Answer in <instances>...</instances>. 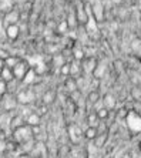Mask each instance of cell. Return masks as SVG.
Instances as JSON below:
<instances>
[{
  "label": "cell",
  "mask_w": 141,
  "mask_h": 158,
  "mask_svg": "<svg viewBox=\"0 0 141 158\" xmlns=\"http://www.w3.org/2000/svg\"><path fill=\"white\" fill-rule=\"evenodd\" d=\"M0 104H2V108L4 111H13L17 107L19 101H17V97L10 96V94H4L0 100Z\"/></svg>",
  "instance_id": "obj_6"
},
{
  "label": "cell",
  "mask_w": 141,
  "mask_h": 158,
  "mask_svg": "<svg viewBox=\"0 0 141 158\" xmlns=\"http://www.w3.org/2000/svg\"><path fill=\"white\" fill-rule=\"evenodd\" d=\"M87 120H89V124L91 125V127H96L97 123L100 121V118H98V115H97L96 111H94V113H90L89 117H87Z\"/></svg>",
  "instance_id": "obj_25"
},
{
  "label": "cell",
  "mask_w": 141,
  "mask_h": 158,
  "mask_svg": "<svg viewBox=\"0 0 141 158\" xmlns=\"http://www.w3.org/2000/svg\"><path fill=\"white\" fill-rule=\"evenodd\" d=\"M19 158H36L33 154H30V152H26V154H23V155H20Z\"/></svg>",
  "instance_id": "obj_36"
},
{
  "label": "cell",
  "mask_w": 141,
  "mask_h": 158,
  "mask_svg": "<svg viewBox=\"0 0 141 158\" xmlns=\"http://www.w3.org/2000/svg\"><path fill=\"white\" fill-rule=\"evenodd\" d=\"M122 158H131V155H130V152H126V154L122 155Z\"/></svg>",
  "instance_id": "obj_38"
},
{
  "label": "cell",
  "mask_w": 141,
  "mask_h": 158,
  "mask_svg": "<svg viewBox=\"0 0 141 158\" xmlns=\"http://www.w3.org/2000/svg\"><path fill=\"white\" fill-rule=\"evenodd\" d=\"M71 53H73V59L77 60V61H81L85 57L84 50H83V47H80V46H74V47L71 48Z\"/></svg>",
  "instance_id": "obj_16"
},
{
  "label": "cell",
  "mask_w": 141,
  "mask_h": 158,
  "mask_svg": "<svg viewBox=\"0 0 141 158\" xmlns=\"http://www.w3.org/2000/svg\"><path fill=\"white\" fill-rule=\"evenodd\" d=\"M90 4H91V15L100 26L106 20V6H104L103 0H93V2H90Z\"/></svg>",
  "instance_id": "obj_3"
},
{
  "label": "cell",
  "mask_w": 141,
  "mask_h": 158,
  "mask_svg": "<svg viewBox=\"0 0 141 158\" xmlns=\"http://www.w3.org/2000/svg\"><path fill=\"white\" fill-rule=\"evenodd\" d=\"M97 128L96 127H91V125H89L87 128H85V131H84V138H87L89 141H93L94 138L97 137Z\"/></svg>",
  "instance_id": "obj_20"
},
{
  "label": "cell",
  "mask_w": 141,
  "mask_h": 158,
  "mask_svg": "<svg viewBox=\"0 0 141 158\" xmlns=\"http://www.w3.org/2000/svg\"><path fill=\"white\" fill-rule=\"evenodd\" d=\"M29 64H27L24 60H20L17 64H16L11 70H13V74H15V78L16 80H19V81H22L23 78H24V76L27 74V71H29Z\"/></svg>",
  "instance_id": "obj_7"
},
{
  "label": "cell",
  "mask_w": 141,
  "mask_h": 158,
  "mask_svg": "<svg viewBox=\"0 0 141 158\" xmlns=\"http://www.w3.org/2000/svg\"><path fill=\"white\" fill-rule=\"evenodd\" d=\"M80 63H81L83 74H93V71L98 61H97L96 59H93V57H84Z\"/></svg>",
  "instance_id": "obj_8"
},
{
  "label": "cell",
  "mask_w": 141,
  "mask_h": 158,
  "mask_svg": "<svg viewBox=\"0 0 141 158\" xmlns=\"http://www.w3.org/2000/svg\"><path fill=\"white\" fill-rule=\"evenodd\" d=\"M13 138H15V141L17 144H23L26 141L33 140L34 135H33V131H31V125L23 124L22 127L13 130Z\"/></svg>",
  "instance_id": "obj_1"
},
{
  "label": "cell",
  "mask_w": 141,
  "mask_h": 158,
  "mask_svg": "<svg viewBox=\"0 0 141 158\" xmlns=\"http://www.w3.org/2000/svg\"><path fill=\"white\" fill-rule=\"evenodd\" d=\"M16 97H17L19 104H22V106H27V104L33 100V96L30 94V91H19Z\"/></svg>",
  "instance_id": "obj_11"
},
{
  "label": "cell",
  "mask_w": 141,
  "mask_h": 158,
  "mask_svg": "<svg viewBox=\"0 0 141 158\" xmlns=\"http://www.w3.org/2000/svg\"><path fill=\"white\" fill-rule=\"evenodd\" d=\"M0 78H3V80L7 81V83L13 81V80H15V74H13V70H11L10 67H4L3 70L0 71Z\"/></svg>",
  "instance_id": "obj_15"
},
{
  "label": "cell",
  "mask_w": 141,
  "mask_h": 158,
  "mask_svg": "<svg viewBox=\"0 0 141 158\" xmlns=\"http://www.w3.org/2000/svg\"><path fill=\"white\" fill-rule=\"evenodd\" d=\"M106 141H107V134L103 132V134H97V137L93 140V144L96 145L97 148H101V147H104Z\"/></svg>",
  "instance_id": "obj_19"
},
{
  "label": "cell",
  "mask_w": 141,
  "mask_h": 158,
  "mask_svg": "<svg viewBox=\"0 0 141 158\" xmlns=\"http://www.w3.org/2000/svg\"><path fill=\"white\" fill-rule=\"evenodd\" d=\"M131 46H133L134 53H135L137 56H140V57H141V39H137V40H134Z\"/></svg>",
  "instance_id": "obj_29"
},
{
  "label": "cell",
  "mask_w": 141,
  "mask_h": 158,
  "mask_svg": "<svg viewBox=\"0 0 141 158\" xmlns=\"http://www.w3.org/2000/svg\"><path fill=\"white\" fill-rule=\"evenodd\" d=\"M59 73L61 76H70V61H66L63 66L59 69Z\"/></svg>",
  "instance_id": "obj_26"
},
{
  "label": "cell",
  "mask_w": 141,
  "mask_h": 158,
  "mask_svg": "<svg viewBox=\"0 0 141 158\" xmlns=\"http://www.w3.org/2000/svg\"><path fill=\"white\" fill-rule=\"evenodd\" d=\"M4 61H6V67L13 69V67H15L16 64L20 61V57H17V56H9V57H6V59H4Z\"/></svg>",
  "instance_id": "obj_22"
},
{
  "label": "cell",
  "mask_w": 141,
  "mask_h": 158,
  "mask_svg": "<svg viewBox=\"0 0 141 158\" xmlns=\"http://www.w3.org/2000/svg\"><path fill=\"white\" fill-rule=\"evenodd\" d=\"M31 131H33L34 137H39L41 132H43V130L40 128V124H39V125H31Z\"/></svg>",
  "instance_id": "obj_31"
},
{
  "label": "cell",
  "mask_w": 141,
  "mask_h": 158,
  "mask_svg": "<svg viewBox=\"0 0 141 158\" xmlns=\"http://www.w3.org/2000/svg\"><path fill=\"white\" fill-rule=\"evenodd\" d=\"M83 74L81 63L77 60H71L70 61V76L71 77H80Z\"/></svg>",
  "instance_id": "obj_10"
},
{
  "label": "cell",
  "mask_w": 141,
  "mask_h": 158,
  "mask_svg": "<svg viewBox=\"0 0 141 158\" xmlns=\"http://www.w3.org/2000/svg\"><path fill=\"white\" fill-rule=\"evenodd\" d=\"M68 158H74V157H71V155H70V157H68Z\"/></svg>",
  "instance_id": "obj_41"
},
{
  "label": "cell",
  "mask_w": 141,
  "mask_h": 158,
  "mask_svg": "<svg viewBox=\"0 0 141 158\" xmlns=\"http://www.w3.org/2000/svg\"><path fill=\"white\" fill-rule=\"evenodd\" d=\"M127 127L131 134H140L141 132V114L135 111H128L126 117Z\"/></svg>",
  "instance_id": "obj_2"
},
{
  "label": "cell",
  "mask_w": 141,
  "mask_h": 158,
  "mask_svg": "<svg viewBox=\"0 0 141 158\" xmlns=\"http://www.w3.org/2000/svg\"><path fill=\"white\" fill-rule=\"evenodd\" d=\"M98 101H100V94H98V91H90V94H89V104L94 106V104L98 103Z\"/></svg>",
  "instance_id": "obj_23"
},
{
  "label": "cell",
  "mask_w": 141,
  "mask_h": 158,
  "mask_svg": "<svg viewBox=\"0 0 141 158\" xmlns=\"http://www.w3.org/2000/svg\"><path fill=\"white\" fill-rule=\"evenodd\" d=\"M20 20H22V13H20L16 7H13L11 10L6 11L3 16L4 26H9V24H19Z\"/></svg>",
  "instance_id": "obj_5"
},
{
  "label": "cell",
  "mask_w": 141,
  "mask_h": 158,
  "mask_svg": "<svg viewBox=\"0 0 141 158\" xmlns=\"http://www.w3.org/2000/svg\"><path fill=\"white\" fill-rule=\"evenodd\" d=\"M103 104H104V107H107L108 110L114 108V106H115V97L113 96V94H110V93H107V94L104 96V98H103Z\"/></svg>",
  "instance_id": "obj_18"
},
{
  "label": "cell",
  "mask_w": 141,
  "mask_h": 158,
  "mask_svg": "<svg viewBox=\"0 0 141 158\" xmlns=\"http://www.w3.org/2000/svg\"><path fill=\"white\" fill-rule=\"evenodd\" d=\"M4 67H6V61H4V59H3V57H0V71L3 70Z\"/></svg>",
  "instance_id": "obj_35"
},
{
  "label": "cell",
  "mask_w": 141,
  "mask_h": 158,
  "mask_svg": "<svg viewBox=\"0 0 141 158\" xmlns=\"http://www.w3.org/2000/svg\"><path fill=\"white\" fill-rule=\"evenodd\" d=\"M23 124H24V117H23L22 114L15 115V117L10 120V128H11V130L19 128V127H22Z\"/></svg>",
  "instance_id": "obj_17"
},
{
  "label": "cell",
  "mask_w": 141,
  "mask_h": 158,
  "mask_svg": "<svg viewBox=\"0 0 141 158\" xmlns=\"http://www.w3.org/2000/svg\"><path fill=\"white\" fill-rule=\"evenodd\" d=\"M29 0H15V4L16 6H24Z\"/></svg>",
  "instance_id": "obj_33"
},
{
  "label": "cell",
  "mask_w": 141,
  "mask_h": 158,
  "mask_svg": "<svg viewBox=\"0 0 141 158\" xmlns=\"http://www.w3.org/2000/svg\"><path fill=\"white\" fill-rule=\"evenodd\" d=\"M74 11H76V16H77L78 24L80 26H85V23L89 22V13H87L84 2H77L74 6Z\"/></svg>",
  "instance_id": "obj_4"
},
{
  "label": "cell",
  "mask_w": 141,
  "mask_h": 158,
  "mask_svg": "<svg viewBox=\"0 0 141 158\" xmlns=\"http://www.w3.org/2000/svg\"><path fill=\"white\" fill-rule=\"evenodd\" d=\"M36 78H37V71L30 67L29 71H27V74L24 76V78H23L22 81H23V83H24L26 85H30V84H33L34 81H36Z\"/></svg>",
  "instance_id": "obj_13"
},
{
  "label": "cell",
  "mask_w": 141,
  "mask_h": 158,
  "mask_svg": "<svg viewBox=\"0 0 141 158\" xmlns=\"http://www.w3.org/2000/svg\"><path fill=\"white\" fill-rule=\"evenodd\" d=\"M133 97L135 100H137V101H141V88H134L133 90Z\"/></svg>",
  "instance_id": "obj_32"
},
{
  "label": "cell",
  "mask_w": 141,
  "mask_h": 158,
  "mask_svg": "<svg viewBox=\"0 0 141 158\" xmlns=\"http://www.w3.org/2000/svg\"><path fill=\"white\" fill-rule=\"evenodd\" d=\"M96 113H97V115H98V118H100V121L101 120H106V118L108 117V108L107 107H101V108H98Z\"/></svg>",
  "instance_id": "obj_28"
},
{
  "label": "cell",
  "mask_w": 141,
  "mask_h": 158,
  "mask_svg": "<svg viewBox=\"0 0 141 158\" xmlns=\"http://www.w3.org/2000/svg\"><path fill=\"white\" fill-rule=\"evenodd\" d=\"M7 91H9L7 81H4L3 78H0V98H2L4 94H7Z\"/></svg>",
  "instance_id": "obj_27"
},
{
  "label": "cell",
  "mask_w": 141,
  "mask_h": 158,
  "mask_svg": "<svg viewBox=\"0 0 141 158\" xmlns=\"http://www.w3.org/2000/svg\"><path fill=\"white\" fill-rule=\"evenodd\" d=\"M122 2H124V0H111V3H113V4H121Z\"/></svg>",
  "instance_id": "obj_37"
},
{
  "label": "cell",
  "mask_w": 141,
  "mask_h": 158,
  "mask_svg": "<svg viewBox=\"0 0 141 158\" xmlns=\"http://www.w3.org/2000/svg\"><path fill=\"white\" fill-rule=\"evenodd\" d=\"M9 56H10V54H9L7 52H4L3 48L0 47V57H3V59H6V57H9Z\"/></svg>",
  "instance_id": "obj_34"
},
{
  "label": "cell",
  "mask_w": 141,
  "mask_h": 158,
  "mask_svg": "<svg viewBox=\"0 0 141 158\" xmlns=\"http://www.w3.org/2000/svg\"><path fill=\"white\" fill-rule=\"evenodd\" d=\"M68 30H70V29H68V24H67L66 20H63V22L57 26V31H59V33H61V34H66Z\"/></svg>",
  "instance_id": "obj_30"
},
{
  "label": "cell",
  "mask_w": 141,
  "mask_h": 158,
  "mask_svg": "<svg viewBox=\"0 0 141 158\" xmlns=\"http://www.w3.org/2000/svg\"><path fill=\"white\" fill-rule=\"evenodd\" d=\"M57 157L59 158H68L70 157V148L67 147V145H63V147L57 151Z\"/></svg>",
  "instance_id": "obj_24"
},
{
  "label": "cell",
  "mask_w": 141,
  "mask_h": 158,
  "mask_svg": "<svg viewBox=\"0 0 141 158\" xmlns=\"http://www.w3.org/2000/svg\"><path fill=\"white\" fill-rule=\"evenodd\" d=\"M20 31H22L20 24H9V26H6V39L10 41L17 40L20 36Z\"/></svg>",
  "instance_id": "obj_9"
},
{
  "label": "cell",
  "mask_w": 141,
  "mask_h": 158,
  "mask_svg": "<svg viewBox=\"0 0 141 158\" xmlns=\"http://www.w3.org/2000/svg\"><path fill=\"white\" fill-rule=\"evenodd\" d=\"M138 150H140V152H141V141L138 143Z\"/></svg>",
  "instance_id": "obj_39"
},
{
  "label": "cell",
  "mask_w": 141,
  "mask_h": 158,
  "mask_svg": "<svg viewBox=\"0 0 141 158\" xmlns=\"http://www.w3.org/2000/svg\"><path fill=\"white\" fill-rule=\"evenodd\" d=\"M41 121V117L39 113H34V111H31V113H29V115L26 117V124L29 125H39Z\"/></svg>",
  "instance_id": "obj_14"
},
{
  "label": "cell",
  "mask_w": 141,
  "mask_h": 158,
  "mask_svg": "<svg viewBox=\"0 0 141 158\" xmlns=\"http://www.w3.org/2000/svg\"><path fill=\"white\" fill-rule=\"evenodd\" d=\"M138 113H140V114H141V106H140V108H138Z\"/></svg>",
  "instance_id": "obj_40"
},
{
  "label": "cell",
  "mask_w": 141,
  "mask_h": 158,
  "mask_svg": "<svg viewBox=\"0 0 141 158\" xmlns=\"http://www.w3.org/2000/svg\"><path fill=\"white\" fill-rule=\"evenodd\" d=\"M67 60L64 59V56L60 53V54H56V56H53V66H56L57 69H60V67L63 66L64 63H66Z\"/></svg>",
  "instance_id": "obj_21"
},
{
  "label": "cell",
  "mask_w": 141,
  "mask_h": 158,
  "mask_svg": "<svg viewBox=\"0 0 141 158\" xmlns=\"http://www.w3.org/2000/svg\"><path fill=\"white\" fill-rule=\"evenodd\" d=\"M106 71H107V66H106L104 63L98 61V63H97V66H96V69H94V71H93L94 78H97V80H101V78L104 77Z\"/></svg>",
  "instance_id": "obj_12"
}]
</instances>
